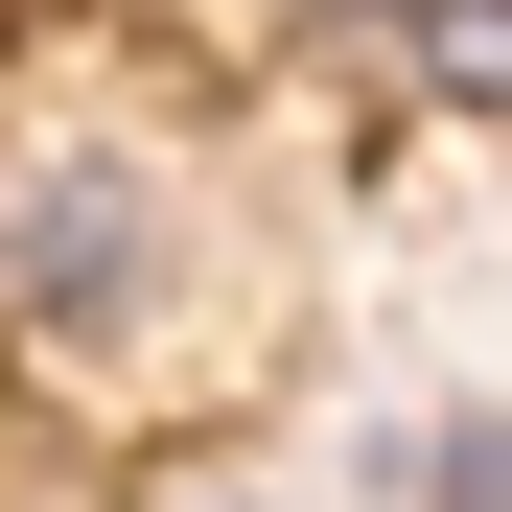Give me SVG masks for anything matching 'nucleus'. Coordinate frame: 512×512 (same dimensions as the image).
Instances as JSON below:
<instances>
[{
	"label": "nucleus",
	"mask_w": 512,
	"mask_h": 512,
	"mask_svg": "<svg viewBox=\"0 0 512 512\" xmlns=\"http://www.w3.org/2000/svg\"><path fill=\"white\" fill-rule=\"evenodd\" d=\"M163 280H187L163 163H0V326L24 350H117V326H163Z\"/></svg>",
	"instance_id": "obj_1"
},
{
	"label": "nucleus",
	"mask_w": 512,
	"mask_h": 512,
	"mask_svg": "<svg viewBox=\"0 0 512 512\" xmlns=\"http://www.w3.org/2000/svg\"><path fill=\"white\" fill-rule=\"evenodd\" d=\"M396 489H419V512H512V419H443V443H419Z\"/></svg>",
	"instance_id": "obj_3"
},
{
	"label": "nucleus",
	"mask_w": 512,
	"mask_h": 512,
	"mask_svg": "<svg viewBox=\"0 0 512 512\" xmlns=\"http://www.w3.org/2000/svg\"><path fill=\"white\" fill-rule=\"evenodd\" d=\"M326 47H373L419 117H512V0H326Z\"/></svg>",
	"instance_id": "obj_2"
}]
</instances>
